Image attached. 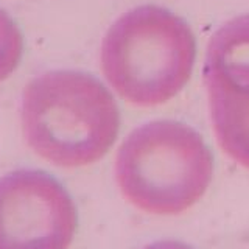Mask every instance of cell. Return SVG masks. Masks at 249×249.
<instances>
[{
    "instance_id": "6da1fadb",
    "label": "cell",
    "mask_w": 249,
    "mask_h": 249,
    "mask_svg": "<svg viewBox=\"0 0 249 249\" xmlns=\"http://www.w3.org/2000/svg\"><path fill=\"white\" fill-rule=\"evenodd\" d=\"M22 131L36 154L58 167H86L105 158L120 131L112 93L89 73L47 72L22 97Z\"/></svg>"
},
{
    "instance_id": "7a4b0ae2",
    "label": "cell",
    "mask_w": 249,
    "mask_h": 249,
    "mask_svg": "<svg viewBox=\"0 0 249 249\" xmlns=\"http://www.w3.org/2000/svg\"><path fill=\"white\" fill-rule=\"evenodd\" d=\"M196 39L182 18L156 5L139 6L117 19L101 44V70L128 103L159 106L189 83Z\"/></svg>"
},
{
    "instance_id": "3957f363",
    "label": "cell",
    "mask_w": 249,
    "mask_h": 249,
    "mask_svg": "<svg viewBox=\"0 0 249 249\" xmlns=\"http://www.w3.org/2000/svg\"><path fill=\"white\" fill-rule=\"evenodd\" d=\"M115 176L132 206L153 215H179L207 192L213 178V156L189 124L150 122L122 143Z\"/></svg>"
},
{
    "instance_id": "277c9868",
    "label": "cell",
    "mask_w": 249,
    "mask_h": 249,
    "mask_svg": "<svg viewBox=\"0 0 249 249\" xmlns=\"http://www.w3.org/2000/svg\"><path fill=\"white\" fill-rule=\"evenodd\" d=\"M78 212L69 192L41 170L0 178V249H69Z\"/></svg>"
},
{
    "instance_id": "5b68a950",
    "label": "cell",
    "mask_w": 249,
    "mask_h": 249,
    "mask_svg": "<svg viewBox=\"0 0 249 249\" xmlns=\"http://www.w3.org/2000/svg\"><path fill=\"white\" fill-rule=\"evenodd\" d=\"M204 81L218 143L249 168V14L231 19L210 37Z\"/></svg>"
},
{
    "instance_id": "8992f818",
    "label": "cell",
    "mask_w": 249,
    "mask_h": 249,
    "mask_svg": "<svg viewBox=\"0 0 249 249\" xmlns=\"http://www.w3.org/2000/svg\"><path fill=\"white\" fill-rule=\"evenodd\" d=\"M22 54V31L11 16L0 8V83L5 81L18 69Z\"/></svg>"
},
{
    "instance_id": "52a82bcc",
    "label": "cell",
    "mask_w": 249,
    "mask_h": 249,
    "mask_svg": "<svg viewBox=\"0 0 249 249\" xmlns=\"http://www.w3.org/2000/svg\"><path fill=\"white\" fill-rule=\"evenodd\" d=\"M143 249H193L192 246L182 243V241L176 240H162V241H154V243L145 246Z\"/></svg>"
}]
</instances>
